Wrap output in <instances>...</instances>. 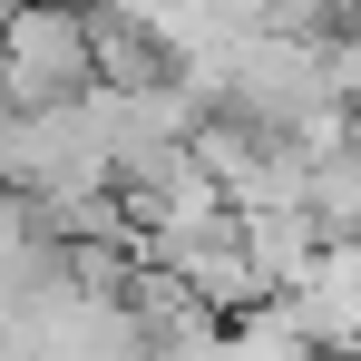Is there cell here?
I'll list each match as a JSON object with an SVG mask.
<instances>
[{
	"label": "cell",
	"instance_id": "cell-3",
	"mask_svg": "<svg viewBox=\"0 0 361 361\" xmlns=\"http://www.w3.org/2000/svg\"><path fill=\"white\" fill-rule=\"evenodd\" d=\"M0 30H10V10H0Z\"/></svg>",
	"mask_w": 361,
	"mask_h": 361
},
{
	"label": "cell",
	"instance_id": "cell-1",
	"mask_svg": "<svg viewBox=\"0 0 361 361\" xmlns=\"http://www.w3.org/2000/svg\"><path fill=\"white\" fill-rule=\"evenodd\" d=\"M0 88H10V108H78L98 88L88 10H10V30H0Z\"/></svg>",
	"mask_w": 361,
	"mask_h": 361
},
{
	"label": "cell",
	"instance_id": "cell-2",
	"mask_svg": "<svg viewBox=\"0 0 361 361\" xmlns=\"http://www.w3.org/2000/svg\"><path fill=\"white\" fill-rule=\"evenodd\" d=\"M283 322L302 332L312 361H361V235L312 254V274H302V293L283 302Z\"/></svg>",
	"mask_w": 361,
	"mask_h": 361
}]
</instances>
